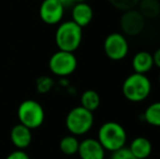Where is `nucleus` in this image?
<instances>
[{
  "label": "nucleus",
  "instance_id": "nucleus-1",
  "mask_svg": "<svg viewBox=\"0 0 160 159\" xmlns=\"http://www.w3.org/2000/svg\"><path fill=\"white\" fill-rule=\"evenodd\" d=\"M99 141L106 152H116L125 147L128 142V132L121 123L116 121H108L100 125L97 133Z\"/></svg>",
  "mask_w": 160,
  "mask_h": 159
},
{
  "label": "nucleus",
  "instance_id": "nucleus-2",
  "mask_svg": "<svg viewBox=\"0 0 160 159\" xmlns=\"http://www.w3.org/2000/svg\"><path fill=\"white\" fill-rule=\"evenodd\" d=\"M152 85L146 74L132 73L122 83V94L131 102H142L149 97Z\"/></svg>",
  "mask_w": 160,
  "mask_h": 159
},
{
  "label": "nucleus",
  "instance_id": "nucleus-3",
  "mask_svg": "<svg viewBox=\"0 0 160 159\" xmlns=\"http://www.w3.org/2000/svg\"><path fill=\"white\" fill-rule=\"evenodd\" d=\"M55 39L59 50L74 52L82 42V27L74 23L72 20L59 23V26L56 31Z\"/></svg>",
  "mask_w": 160,
  "mask_h": 159
},
{
  "label": "nucleus",
  "instance_id": "nucleus-4",
  "mask_svg": "<svg viewBox=\"0 0 160 159\" xmlns=\"http://www.w3.org/2000/svg\"><path fill=\"white\" fill-rule=\"evenodd\" d=\"M93 125L94 113L82 106L72 108L65 118V127L72 135H85L91 131Z\"/></svg>",
  "mask_w": 160,
  "mask_h": 159
},
{
  "label": "nucleus",
  "instance_id": "nucleus-5",
  "mask_svg": "<svg viewBox=\"0 0 160 159\" xmlns=\"http://www.w3.org/2000/svg\"><path fill=\"white\" fill-rule=\"evenodd\" d=\"M19 123L31 130L37 129L45 121V110L38 102L26 99L20 104L18 108Z\"/></svg>",
  "mask_w": 160,
  "mask_h": 159
},
{
  "label": "nucleus",
  "instance_id": "nucleus-6",
  "mask_svg": "<svg viewBox=\"0 0 160 159\" xmlns=\"http://www.w3.org/2000/svg\"><path fill=\"white\" fill-rule=\"evenodd\" d=\"M49 70L60 77H67L74 73L78 68V59L74 52L58 50L49 59Z\"/></svg>",
  "mask_w": 160,
  "mask_h": 159
},
{
  "label": "nucleus",
  "instance_id": "nucleus-7",
  "mask_svg": "<svg viewBox=\"0 0 160 159\" xmlns=\"http://www.w3.org/2000/svg\"><path fill=\"white\" fill-rule=\"evenodd\" d=\"M130 46L128 38L122 33L114 32L109 34L103 42V51L108 59L121 61L128 56Z\"/></svg>",
  "mask_w": 160,
  "mask_h": 159
},
{
  "label": "nucleus",
  "instance_id": "nucleus-8",
  "mask_svg": "<svg viewBox=\"0 0 160 159\" xmlns=\"http://www.w3.org/2000/svg\"><path fill=\"white\" fill-rule=\"evenodd\" d=\"M146 26V19L135 9L124 11L120 17V28L125 36H137Z\"/></svg>",
  "mask_w": 160,
  "mask_h": 159
},
{
  "label": "nucleus",
  "instance_id": "nucleus-9",
  "mask_svg": "<svg viewBox=\"0 0 160 159\" xmlns=\"http://www.w3.org/2000/svg\"><path fill=\"white\" fill-rule=\"evenodd\" d=\"M64 9L58 0H44L39 7V17L44 23L56 25L61 23L64 15Z\"/></svg>",
  "mask_w": 160,
  "mask_h": 159
},
{
  "label": "nucleus",
  "instance_id": "nucleus-10",
  "mask_svg": "<svg viewBox=\"0 0 160 159\" xmlns=\"http://www.w3.org/2000/svg\"><path fill=\"white\" fill-rule=\"evenodd\" d=\"M78 155L81 159H105L106 149L97 138L87 137L80 142Z\"/></svg>",
  "mask_w": 160,
  "mask_h": 159
},
{
  "label": "nucleus",
  "instance_id": "nucleus-11",
  "mask_svg": "<svg viewBox=\"0 0 160 159\" xmlns=\"http://www.w3.org/2000/svg\"><path fill=\"white\" fill-rule=\"evenodd\" d=\"M71 15L72 21L83 28L93 21L94 11L87 2H78L72 6Z\"/></svg>",
  "mask_w": 160,
  "mask_h": 159
},
{
  "label": "nucleus",
  "instance_id": "nucleus-12",
  "mask_svg": "<svg viewBox=\"0 0 160 159\" xmlns=\"http://www.w3.org/2000/svg\"><path fill=\"white\" fill-rule=\"evenodd\" d=\"M10 140L18 149H25L32 143V130L18 123L11 129Z\"/></svg>",
  "mask_w": 160,
  "mask_h": 159
},
{
  "label": "nucleus",
  "instance_id": "nucleus-13",
  "mask_svg": "<svg viewBox=\"0 0 160 159\" xmlns=\"http://www.w3.org/2000/svg\"><path fill=\"white\" fill-rule=\"evenodd\" d=\"M136 159H147L152 153V144L145 136H137L133 138L128 147Z\"/></svg>",
  "mask_w": 160,
  "mask_h": 159
},
{
  "label": "nucleus",
  "instance_id": "nucleus-14",
  "mask_svg": "<svg viewBox=\"0 0 160 159\" xmlns=\"http://www.w3.org/2000/svg\"><path fill=\"white\" fill-rule=\"evenodd\" d=\"M132 68L135 73L147 74L154 68L152 55L145 50L136 52L132 58Z\"/></svg>",
  "mask_w": 160,
  "mask_h": 159
},
{
  "label": "nucleus",
  "instance_id": "nucleus-15",
  "mask_svg": "<svg viewBox=\"0 0 160 159\" xmlns=\"http://www.w3.org/2000/svg\"><path fill=\"white\" fill-rule=\"evenodd\" d=\"M137 10L142 13L146 20H154L160 15L159 0H139Z\"/></svg>",
  "mask_w": 160,
  "mask_h": 159
},
{
  "label": "nucleus",
  "instance_id": "nucleus-16",
  "mask_svg": "<svg viewBox=\"0 0 160 159\" xmlns=\"http://www.w3.org/2000/svg\"><path fill=\"white\" fill-rule=\"evenodd\" d=\"M100 102V96L94 89H86L81 95V106L84 107L87 110L92 111V112L96 111L99 108Z\"/></svg>",
  "mask_w": 160,
  "mask_h": 159
},
{
  "label": "nucleus",
  "instance_id": "nucleus-17",
  "mask_svg": "<svg viewBox=\"0 0 160 159\" xmlns=\"http://www.w3.org/2000/svg\"><path fill=\"white\" fill-rule=\"evenodd\" d=\"M142 117L147 124L160 127V102H154L148 105Z\"/></svg>",
  "mask_w": 160,
  "mask_h": 159
},
{
  "label": "nucleus",
  "instance_id": "nucleus-18",
  "mask_svg": "<svg viewBox=\"0 0 160 159\" xmlns=\"http://www.w3.org/2000/svg\"><path fill=\"white\" fill-rule=\"evenodd\" d=\"M78 146H80V141H78V136L72 135V134L62 137L59 143V148L61 153L68 156L78 154Z\"/></svg>",
  "mask_w": 160,
  "mask_h": 159
},
{
  "label": "nucleus",
  "instance_id": "nucleus-19",
  "mask_svg": "<svg viewBox=\"0 0 160 159\" xmlns=\"http://www.w3.org/2000/svg\"><path fill=\"white\" fill-rule=\"evenodd\" d=\"M108 1L114 9L124 12V11L136 8L139 0H108Z\"/></svg>",
  "mask_w": 160,
  "mask_h": 159
},
{
  "label": "nucleus",
  "instance_id": "nucleus-20",
  "mask_svg": "<svg viewBox=\"0 0 160 159\" xmlns=\"http://www.w3.org/2000/svg\"><path fill=\"white\" fill-rule=\"evenodd\" d=\"M53 85H55L53 80L50 77H46V75L38 77L37 81H36V88H37L38 93L40 94H45L50 92L51 88L53 87Z\"/></svg>",
  "mask_w": 160,
  "mask_h": 159
},
{
  "label": "nucleus",
  "instance_id": "nucleus-21",
  "mask_svg": "<svg viewBox=\"0 0 160 159\" xmlns=\"http://www.w3.org/2000/svg\"><path fill=\"white\" fill-rule=\"evenodd\" d=\"M110 159H136L132 155L130 149L127 147H122V148L118 149L116 152H112Z\"/></svg>",
  "mask_w": 160,
  "mask_h": 159
},
{
  "label": "nucleus",
  "instance_id": "nucleus-22",
  "mask_svg": "<svg viewBox=\"0 0 160 159\" xmlns=\"http://www.w3.org/2000/svg\"><path fill=\"white\" fill-rule=\"evenodd\" d=\"M6 159H31V158L28 155V153L24 152V149H17V151L9 154Z\"/></svg>",
  "mask_w": 160,
  "mask_h": 159
},
{
  "label": "nucleus",
  "instance_id": "nucleus-23",
  "mask_svg": "<svg viewBox=\"0 0 160 159\" xmlns=\"http://www.w3.org/2000/svg\"><path fill=\"white\" fill-rule=\"evenodd\" d=\"M152 55V60H154V66L160 69V48L156 49Z\"/></svg>",
  "mask_w": 160,
  "mask_h": 159
},
{
  "label": "nucleus",
  "instance_id": "nucleus-24",
  "mask_svg": "<svg viewBox=\"0 0 160 159\" xmlns=\"http://www.w3.org/2000/svg\"><path fill=\"white\" fill-rule=\"evenodd\" d=\"M58 1H59L60 3L64 7V8H69V7H71V6H73V4H74L72 0H58Z\"/></svg>",
  "mask_w": 160,
  "mask_h": 159
},
{
  "label": "nucleus",
  "instance_id": "nucleus-25",
  "mask_svg": "<svg viewBox=\"0 0 160 159\" xmlns=\"http://www.w3.org/2000/svg\"><path fill=\"white\" fill-rule=\"evenodd\" d=\"M73 3H78V2H86L87 0H72Z\"/></svg>",
  "mask_w": 160,
  "mask_h": 159
},
{
  "label": "nucleus",
  "instance_id": "nucleus-26",
  "mask_svg": "<svg viewBox=\"0 0 160 159\" xmlns=\"http://www.w3.org/2000/svg\"><path fill=\"white\" fill-rule=\"evenodd\" d=\"M158 82H159V85H160V73H159V77H158Z\"/></svg>",
  "mask_w": 160,
  "mask_h": 159
}]
</instances>
